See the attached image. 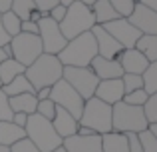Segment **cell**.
Returning a JSON list of instances; mask_svg holds the SVG:
<instances>
[{"mask_svg": "<svg viewBox=\"0 0 157 152\" xmlns=\"http://www.w3.org/2000/svg\"><path fill=\"white\" fill-rule=\"evenodd\" d=\"M56 56L64 66H90V62L98 56V46L92 30L68 40V44Z\"/></svg>", "mask_w": 157, "mask_h": 152, "instance_id": "cell-1", "label": "cell"}, {"mask_svg": "<svg viewBox=\"0 0 157 152\" xmlns=\"http://www.w3.org/2000/svg\"><path fill=\"white\" fill-rule=\"evenodd\" d=\"M64 72V64L58 60L56 54H42L24 70V76L30 80V84L34 86V90H40L44 86H52L62 78Z\"/></svg>", "mask_w": 157, "mask_h": 152, "instance_id": "cell-2", "label": "cell"}, {"mask_svg": "<svg viewBox=\"0 0 157 152\" xmlns=\"http://www.w3.org/2000/svg\"><path fill=\"white\" fill-rule=\"evenodd\" d=\"M58 24H60V30L66 36V40H72L76 36L84 34V32L92 30L96 26V18H94L92 8L86 6L80 0H76V2H72L66 8V16Z\"/></svg>", "mask_w": 157, "mask_h": 152, "instance_id": "cell-3", "label": "cell"}, {"mask_svg": "<svg viewBox=\"0 0 157 152\" xmlns=\"http://www.w3.org/2000/svg\"><path fill=\"white\" fill-rule=\"evenodd\" d=\"M24 130H26V138L32 144H36V148L40 152H50L58 146H62V138L54 130L52 120H48V118L40 116L36 112L28 116Z\"/></svg>", "mask_w": 157, "mask_h": 152, "instance_id": "cell-4", "label": "cell"}, {"mask_svg": "<svg viewBox=\"0 0 157 152\" xmlns=\"http://www.w3.org/2000/svg\"><path fill=\"white\" fill-rule=\"evenodd\" d=\"M147 120L141 106L125 104L123 100L111 106V132H141L147 128Z\"/></svg>", "mask_w": 157, "mask_h": 152, "instance_id": "cell-5", "label": "cell"}, {"mask_svg": "<svg viewBox=\"0 0 157 152\" xmlns=\"http://www.w3.org/2000/svg\"><path fill=\"white\" fill-rule=\"evenodd\" d=\"M78 122H80V126H86L96 134L111 132V106L96 96L88 98L84 102V110H82V116Z\"/></svg>", "mask_w": 157, "mask_h": 152, "instance_id": "cell-6", "label": "cell"}, {"mask_svg": "<svg viewBox=\"0 0 157 152\" xmlns=\"http://www.w3.org/2000/svg\"><path fill=\"white\" fill-rule=\"evenodd\" d=\"M8 46H10V56L14 60H18L20 64H24V66H30L44 52L40 36L38 34H28V32H20V34L12 36Z\"/></svg>", "mask_w": 157, "mask_h": 152, "instance_id": "cell-7", "label": "cell"}, {"mask_svg": "<svg viewBox=\"0 0 157 152\" xmlns=\"http://www.w3.org/2000/svg\"><path fill=\"white\" fill-rule=\"evenodd\" d=\"M62 78L80 94L84 100L94 96L96 92V86L100 82V78L94 74V70L90 66H64Z\"/></svg>", "mask_w": 157, "mask_h": 152, "instance_id": "cell-8", "label": "cell"}, {"mask_svg": "<svg viewBox=\"0 0 157 152\" xmlns=\"http://www.w3.org/2000/svg\"><path fill=\"white\" fill-rule=\"evenodd\" d=\"M50 100H52L56 106L68 110V112L72 114L76 120H80L86 100L72 88V86L68 84V82L64 80V78H60L56 84H52V88H50Z\"/></svg>", "mask_w": 157, "mask_h": 152, "instance_id": "cell-9", "label": "cell"}, {"mask_svg": "<svg viewBox=\"0 0 157 152\" xmlns=\"http://www.w3.org/2000/svg\"><path fill=\"white\" fill-rule=\"evenodd\" d=\"M38 36L42 40V48L46 54H58L68 44L66 36L60 30V24L56 20H52L48 14L38 20Z\"/></svg>", "mask_w": 157, "mask_h": 152, "instance_id": "cell-10", "label": "cell"}, {"mask_svg": "<svg viewBox=\"0 0 157 152\" xmlns=\"http://www.w3.org/2000/svg\"><path fill=\"white\" fill-rule=\"evenodd\" d=\"M101 26H104L105 32H109L123 48H133L135 42H137V38L141 36V32H139L125 16H119V18H115V20H109V22L101 24Z\"/></svg>", "mask_w": 157, "mask_h": 152, "instance_id": "cell-11", "label": "cell"}, {"mask_svg": "<svg viewBox=\"0 0 157 152\" xmlns=\"http://www.w3.org/2000/svg\"><path fill=\"white\" fill-rule=\"evenodd\" d=\"M127 20L141 34H157V12L147 8V6H143V4L135 2V6L131 10V14L127 16Z\"/></svg>", "mask_w": 157, "mask_h": 152, "instance_id": "cell-12", "label": "cell"}, {"mask_svg": "<svg viewBox=\"0 0 157 152\" xmlns=\"http://www.w3.org/2000/svg\"><path fill=\"white\" fill-rule=\"evenodd\" d=\"M92 34H94V38H96L98 56H104V58H115V60L119 58V54L123 52V46L109 34V32H105L104 26L96 24V26L92 28Z\"/></svg>", "mask_w": 157, "mask_h": 152, "instance_id": "cell-13", "label": "cell"}, {"mask_svg": "<svg viewBox=\"0 0 157 152\" xmlns=\"http://www.w3.org/2000/svg\"><path fill=\"white\" fill-rule=\"evenodd\" d=\"M62 146L68 152H101V134H72L62 140Z\"/></svg>", "mask_w": 157, "mask_h": 152, "instance_id": "cell-14", "label": "cell"}, {"mask_svg": "<svg viewBox=\"0 0 157 152\" xmlns=\"http://www.w3.org/2000/svg\"><path fill=\"white\" fill-rule=\"evenodd\" d=\"M123 84H121V78H109V80H100L96 86V92L94 96L100 98L101 102L113 106L115 102H119L123 98Z\"/></svg>", "mask_w": 157, "mask_h": 152, "instance_id": "cell-15", "label": "cell"}, {"mask_svg": "<svg viewBox=\"0 0 157 152\" xmlns=\"http://www.w3.org/2000/svg\"><path fill=\"white\" fill-rule=\"evenodd\" d=\"M117 62L121 64L123 72H127V74H143V70L149 66V60L137 48H123Z\"/></svg>", "mask_w": 157, "mask_h": 152, "instance_id": "cell-16", "label": "cell"}, {"mask_svg": "<svg viewBox=\"0 0 157 152\" xmlns=\"http://www.w3.org/2000/svg\"><path fill=\"white\" fill-rule=\"evenodd\" d=\"M90 68L94 70L100 80H109V78H121L123 68L115 58H104V56H96L90 62Z\"/></svg>", "mask_w": 157, "mask_h": 152, "instance_id": "cell-17", "label": "cell"}, {"mask_svg": "<svg viewBox=\"0 0 157 152\" xmlns=\"http://www.w3.org/2000/svg\"><path fill=\"white\" fill-rule=\"evenodd\" d=\"M52 126H54V130L58 132V136L64 140V138H68V136H72V134L78 132L80 122H78L68 110L56 106V114H54V118H52Z\"/></svg>", "mask_w": 157, "mask_h": 152, "instance_id": "cell-18", "label": "cell"}, {"mask_svg": "<svg viewBox=\"0 0 157 152\" xmlns=\"http://www.w3.org/2000/svg\"><path fill=\"white\" fill-rule=\"evenodd\" d=\"M26 138V130L22 126H16L12 120H4L0 122V144L8 146L10 148L12 144H16L18 140Z\"/></svg>", "mask_w": 157, "mask_h": 152, "instance_id": "cell-19", "label": "cell"}, {"mask_svg": "<svg viewBox=\"0 0 157 152\" xmlns=\"http://www.w3.org/2000/svg\"><path fill=\"white\" fill-rule=\"evenodd\" d=\"M8 104H10L12 112H24V114H34L36 106H38V98L36 94H16V96H8Z\"/></svg>", "mask_w": 157, "mask_h": 152, "instance_id": "cell-20", "label": "cell"}, {"mask_svg": "<svg viewBox=\"0 0 157 152\" xmlns=\"http://www.w3.org/2000/svg\"><path fill=\"white\" fill-rule=\"evenodd\" d=\"M101 152H129L125 134L121 132L101 134Z\"/></svg>", "mask_w": 157, "mask_h": 152, "instance_id": "cell-21", "label": "cell"}, {"mask_svg": "<svg viewBox=\"0 0 157 152\" xmlns=\"http://www.w3.org/2000/svg\"><path fill=\"white\" fill-rule=\"evenodd\" d=\"M92 12H94V18H96V24H105L109 20L119 18V14L115 12V8L109 4V0H98L96 4H92Z\"/></svg>", "mask_w": 157, "mask_h": 152, "instance_id": "cell-22", "label": "cell"}, {"mask_svg": "<svg viewBox=\"0 0 157 152\" xmlns=\"http://www.w3.org/2000/svg\"><path fill=\"white\" fill-rule=\"evenodd\" d=\"M24 70H26V66L20 64L18 60H14L12 56L6 58V60H2V62H0V82H2V86L8 84L10 80H14L16 76L24 74Z\"/></svg>", "mask_w": 157, "mask_h": 152, "instance_id": "cell-23", "label": "cell"}, {"mask_svg": "<svg viewBox=\"0 0 157 152\" xmlns=\"http://www.w3.org/2000/svg\"><path fill=\"white\" fill-rule=\"evenodd\" d=\"M2 92L6 94V96H16V94H26V92L36 94V90H34V86L30 84V80H28L26 76L20 74V76H16L14 80H10L8 84H4Z\"/></svg>", "mask_w": 157, "mask_h": 152, "instance_id": "cell-24", "label": "cell"}, {"mask_svg": "<svg viewBox=\"0 0 157 152\" xmlns=\"http://www.w3.org/2000/svg\"><path fill=\"white\" fill-rule=\"evenodd\" d=\"M133 48H137L149 62L157 60V34H141Z\"/></svg>", "mask_w": 157, "mask_h": 152, "instance_id": "cell-25", "label": "cell"}, {"mask_svg": "<svg viewBox=\"0 0 157 152\" xmlns=\"http://www.w3.org/2000/svg\"><path fill=\"white\" fill-rule=\"evenodd\" d=\"M143 90L147 94H155L157 92V60L149 62V66L143 70Z\"/></svg>", "mask_w": 157, "mask_h": 152, "instance_id": "cell-26", "label": "cell"}, {"mask_svg": "<svg viewBox=\"0 0 157 152\" xmlns=\"http://www.w3.org/2000/svg\"><path fill=\"white\" fill-rule=\"evenodd\" d=\"M10 10L14 12V14L18 16V18L22 20V22H24V20H30L32 12L38 10V8L34 6V2H32V0H12Z\"/></svg>", "mask_w": 157, "mask_h": 152, "instance_id": "cell-27", "label": "cell"}, {"mask_svg": "<svg viewBox=\"0 0 157 152\" xmlns=\"http://www.w3.org/2000/svg\"><path fill=\"white\" fill-rule=\"evenodd\" d=\"M20 24H22V20H20L12 10L2 12V26H4V30H6V34L10 36V38L16 36V34H20Z\"/></svg>", "mask_w": 157, "mask_h": 152, "instance_id": "cell-28", "label": "cell"}, {"mask_svg": "<svg viewBox=\"0 0 157 152\" xmlns=\"http://www.w3.org/2000/svg\"><path fill=\"white\" fill-rule=\"evenodd\" d=\"M141 108H143V114H145L147 124H155L157 122V92L147 96L145 104H143Z\"/></svg>", "mask_w": 157, "mask_h": 152, "instance_id": "cell-29", "label": "cell"}, {"mask_svg": "<svg viewBox=\"0 0 157 152\" xmlns=\"http://www.w3.org/2000/svg\"><path fill=\"white\" fill-rule=\"evenodd\" d=\"M139 142H141V152H157V138L149 128L137 132Z\"/></svg>", "mask_w": 157, "mask_h": 152, "instance_id": "cell-30", "label": "cell"}, {"mask_svg": "<svg viewBox=\"0 0 157 152\" xmlns=\"http://www.w3.org/2000/svg\"><path fill=\"white\" fill-rule=\"evenodd\" d=\"M121 84H123V92L127 94V92L143 88V78H141V74H127V72H123Z\"/></svg>", "mask_w": 157, "mask_h": 152, "instance_id": "cell-31", "label": "cell"}, {"mask_svg": "<svg viewBox=\"0 0 157 152\" xmlns=\"http://www.w3.org/2000/svg\"><path fill=\"white\" fill-rule=\"evenodd\" d=\"M147 96H149V94H147L143 88H139V90H133V92L123 94L121 100L125 102V104H131V106H143L145 100H147Z\"/></svg>", "mask_w": 157, "mask_h": 152, "instance_id": "cell-32", "label": "cell"}, {"mask_svg": "<svg viewBox=\"0 0 157 152\" xmlns=\"http://www.w3.org/2000/svg\"><path fill=\"white\" fill-rule=\"evenodd\" d=\"M36 114L52 120L54 114H56V104L50 100V98H44V100H38V106H36Z\"/></svg>", "mask_w": 157, "mask_h": 152, "instance_id": "cell-33", "label": "cell"}, {"mask_svg": "<svg viewBox=\"0 0 157 152\" xmlns=\"http://www.w3.org/2000/svg\"><path fill=\"white\" fill-rule=\"evenodd\" d=\"M109 4L115 8V12H117L119 16H129L131 10H133L135 6V0H109Z\"/></svg>", "mask_w": 157, "mask_h": 152, "instance_id": "cell-34", "label": "cell"}, {"mask_svg": "<svg viewBox=\"0 0 157 152\" xmlns=\"http://www.w3.org/2000/svg\"><path fill=\"white\" fill-rule=\"evenodd\" d=\"M12 108L10 104H8V96L2 92V88H0V122L4 120H12Z\"/></svg>", "mask_w": 157, "mask_h": 152, "instance_id": "cell-35", "label": "cell"}, {"mask_svg": "<svg viewBox=\"0 0 157 152\" xmlns=\"http://www.w3.org/2000/svg\"><path fill=\"white\" fill-rule=\"evenodd\" d=\"M10 152H40L36 148V144H32L28 138H22V140H18L16 144L10 146Z\"/></svg>", "mask_w": 157, "mask_h": 152, "instance_id": "cell-36", "label": "cell"}, {"mask_svg": "<svg viewBox=\"0 0 157 152\" xmlns=\"http://www.w3.org/2000/svg\"><path fill=\"white\" fill-rule=\"evenodd\" d=\"M125 140L129 152H141V142H139L137 132H125Z\"/></svg>", "mask_w": 157, "mask_h": 152, "instance_id": "cell-37", "label": "cell"}, {"mask_svg": "<svg viewBox=\"0 0 157 152\" xmlns=\"http://www.w3.org/2000/svg\"><path fill=\"white\" fill-rule=\"evenodd\" d=\"M32 2H34V6L38 8L42 14H48V12H50L56 4H60L58 0H32Z\"/></svg>", "mask_w": 157, "mask_h": 152, "instance_id": "cell-38", "label": "cell"}, {"mask_svg": "<svg viewBox=\"0 0 157 152\" xmlns=\"http://www.w3.org/2000/svg\"><path fill=\"white\" fill-rule=\"evenodd\" d=\"M66 8H68V6H62V4H56V6H54L52 10L48 12V16H50L52 20H56V22H62V18L66 16Z\"/></svg>", "mask_w": 157, "mask_h": 152, "instance_id": "cell-39", "label": "cell"}, {"mask_svg": "<svg viewBox=\"0 0 157 152\" xmlns=\"http://www.w3.org/2000/svg\"><path fill=\"white\" fill-rule=\"evenodd\" d=\"M20 32H28V34H38V22L34 20H24L20 24Z\"/></svg>", "mask_w": 157, "mask_h": 152, "instance_id": "cell-40", "label": "cell"}, {"mask_svg": "<svg viewBox=\"0 0 157 152\" xmlns=\"http://www.w3.org/2000/svg\"><path fill=\"white\" fill-rule=\"evenodd\" d=\"M26 120H28V114H24V112H14L12 114V122H14L16 126H26Z\"/></svg>", "mask_w": 157, "mask_h": 152, "instance_id": "cell-41", "label": "cell"}, {"mask_svg": "<svg viewBox=\"0 0 157 152\" xmlns=\"http://www.w3.org/2000/svg\"><path fill=\"white\" fill-rule=\"evenodd\" d=\"M8 42H10V36H8L6 30H4V26H2V14H0V48L6 46Z\"/></svg>", "mask_w": 157, "mask_h": 152, "instance_id": "cell-42", "label": "cell"}, {"mask_svg": "<svg viewBox=\"0 0 157 152\" xmlns=\"http://www.w3.org/2000/svg\"><path fill=\"white\" fill-rule=\"evenodd\" d=\"M50 88H52V86H44V88L36 90V98H38V100H44V98H50Z\"/></svg>", "mask_w": 157, "mask_h": 152, "instance_id": "cell-43", "label": "cell"}, {"mask_svg": "<svg viewBox=\"0 0 157 152\" xmlns=\"http://www.w3.org/2000/svg\"><path fill=\"white\" fill-rule=\"evenodd\" d=\"M135 2H139V4H143V6H147V8L157 12V0H135Z\"/></svg>", "mask_w": 157, "mask_h": 152, "instance_id": "cell-44", "label": "cell"}, {"mask_svg": "<svg viewBox=\"0 0 157 152\" xmlns=\"http://www.w3.org/2000/svg\"><path fill=\"white\" fill-rule=\"evenodd\" d=\"M6 58H10V46H2L0 48V62H2V60H6Z\"/></svg>", "mask_w": 157, "mask_h": 152, "instance_id": "cell-45", "label": "cell"}, {"mask_svg": "<svg viewBox=\"0 0 157 152\" xmlns=\"http://www.w3.org/2000/svg\"><path fill=\"white\" fill-rule=\"evenodd\" d=\"M10 4H12V0H0V14L10 10Z\"/></svg>", "mask_w": 157, "mask_h": 152, "instance_id": "cell-46", "label": "cell"}, {"mask_svg": "<svg viewBox=\"0 0 157 152\" xmlns=\"http://www.w3.org/2000/svg\"><path fill=\"white\" fill-rule=\"evenodd\" d=\"M147 128H149L151 132L155 134V138H157V122H155V124H149V126H147Z\"/></svg>", "mask_w": 157, "mask_h": 152, "instance_id": "cell-47", "label": "cell"}, {"mask_svg": "<svg viewBox=\"0 0 157 152\" xmlns=\"http://www.w3.org/2000/svg\"><path fill=\"white\" fill-rule=\"evenodd\" d=\"M58 2L62 4V6H70L72 2H76V0H58Z\"/></svg>", "mask_w": 157, "mask_h": 152, "instance_id": "cell-48", "label": "cell"}, {"mask_svg": "<svg viewBox=\"0 0 157 152\" xmlns=\"http://www.w3.org/2000/svg\"><path fill=\"white\" fill-rule=\"evenodd\" d=\"M80 2H84V4H86V6H92V4H96V2H98V0H80Z\"/></svg>", "mask_w": 157, "mask_h": 152, "instance_id": "cell-49", "label": "cell"}, {"mask_svg": "<svg viewBox=\"0 0 157 152\" xmlns=\"http://www.w3.org/2000/svg\"><path fill=\"white\" fill-rule=\"evenodd\" d=\"M50 152H68L64 148V146H58V148H54V150H50Z\"/></svg>", "mask_w": 157, "mask_h": 152, "instance_id": "cell-50", "label": "cell"}, {"mask_svg": "<svg viewBox=\"0 0 157 152\" xmlns=\"http://www.w3.org/2000/svg\"><path fill=\"white\" fill-rule=\"evenodd\" d=\"M0 152H10V148H8V146H2V144H0Z\"/></svg>", "mask_w": 157, "mask_h": 152, "instance_id": "cell-51", "label": "cell"}, {"mask_svg": "<svg viewBox=\"0 0 157 152\" xmlns=\"http://www.w3.org/2000/svg\"><path fill=\"white\" fill-rule=\"evenodd\" d=\"M0 88H2V82H0Z\"/></svg>", "mask_w": 157, "mask_h": 152, "instance_id": "cell-52", "label": "cell"}]
</instances>
